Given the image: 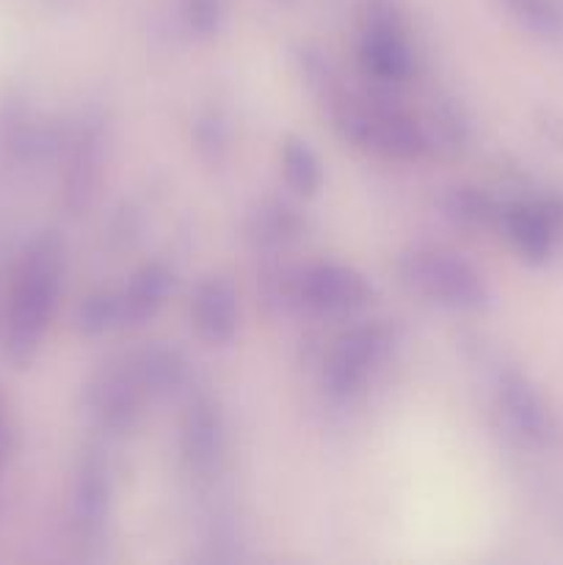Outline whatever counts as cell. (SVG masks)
<instances>
[{
	"label": "cell",
	"instance_id": "6da1fadb",
	"mask_svg": "<svg viewBox=\"0 0 563 565\" xmlns=\"http://www.w3.org/2000/svg\"><path fill=\"white\" fill-rule=\"evenodd\" d=\"M64 285V243L55 232L33 237L20 254L3 309V351L11 364L28 367L53 323Z\"/></svg>",
	"mask_w": 563,
	"mask_h": 565
},
{
	"label": "cell",
	"instance_id": "7a4b0ae2",
	"mask_svg": "<svg viewBox=\"0 0 563 565\" xmlns=\"http://www.w3.org/2000/svg\"><path fill=\"white\" fill-rule=\"evenodd\" d=\"M326 108L342 141L370 154L408 163V160H419L431 149L425 125L384 99L353 97L342 88Z\"/></svg>",
	"mask_w": 563,
	"mask_h": 565
},
{
	"label": "cell",
	"instance_id": "3957f363",
	"mask_svg": "<svg viewBox=\"0 0 563 565\" xmlns=\"http://www.w3.org/2000/svg\"><path fill=\"white\" fill-rule=\"evenodd\" d=\"M397 274L408 290L453 312H480L491 303L484 274L447 248H412L397 259Z\"/></svg>",
	"mask_w": 563,
	"mask_h": 565
},
{
	"label": "cell",
	"instance_id": "277c9868",
	"mask_svg": "<svg viewBox=\"0 0 563 565\" xmlns=\"http://www.w3.org/2000/svg\"><path fill=\"white\" fill-rule=\"evenodd\" d=\"M276 296L285 307L320 318H346L370 303L373 287L351 265L323 259L290 268L276 279Z\"/></svg>",
	"mask_w": 563,
	"mask_h": 565
},
{
	"label": "cell",
	"instance_id": "5b68a950",
	"mask_svg": "<svg viewBox=\"0 0 563 565\" xmlns=\"http://www.w3.org/2000/svg\"><path fill=\"white\" fill-rule=\"evenodd\" d=\"M395 345V334L386 323H359L340 334L323 362V390L334 401H351L364 390L370 375L384 364Z\"/></svg>",
	"mask_w": 563,
	"mask_h": 565
},
{
	"label": "cell",
	"instance_id": "8992f818",
	"mask_svg": "<svg viewBox=\"0 0 563 565\" xmlns=\"http://www.w3.org/2000/svg\"><path fill=\"white\" fill-rule=\"evenodd\" d=\"M359 64L381 86H403L414 77L417 58L392 0H370L368 25L359 39Z\"/></svg>",
	"mask_w": 563,
	"mask_h": 565
},
{
	"label": "cell",
	"instance_id": "52a82bcc",
	"mask_svg": "<svg viewBox=\"0 0 563 565\" xmlns=\"http://www.w3.org/2000/svg\"><path fill=\"white\" fill-rule=\"evenodd\" d=\"M147 401L149 392L138 379L130 356L105 364L83 390V406H86L88 417L108 436L130 434L141 419V408Z\"/></svg>",
	"mask_w": 563,
	"mask_h": 565
},
{
	"label": "cell",
	"instance_id": "ba28073f",
	"mask_svg": "<svg viewBox=\"0 0 563 565\" xmlns=\"http://www.w3.org/2000/svg\"><path fill=\"white\" fill-rule=\"evenodd\" d=\"M495 403L511 434L524 445L550 447L557 439V423L550 403L517 367H500L495 373Z\"/></svg>",
	"mask_w": 563,
	"mask_h": 565
},
{
	"label": "cell",
	"instance_id": "9c48e42d",
	"mask_svg": "<svg viewBox=\"0 0 563 565\" xmlns=\"http://www.w3.org/2000/svg\"><path fill=\"white\" fill-rule=\"evenodd\" d=\"M497 230L513 252L530 265H544L563 237V202L557 199H522L500 210Z\"/></svg>",
	"mask_w": 563,
	"mask_h": 565
},
{
	"label": "cell",
	"instance_id": "30bf717a",
	"mask_svg": "<svg viewBox=\"0 0 563 565\" xmlns=\"http://www.w3.org/2000/svg\"><path fill=\"white\" fill-rule=\"evenodd\" d=\"M114 508V475L97 450L81 458L70 491V530L77 544H97Z\"/></svg>",
	"mask_w": 563,
	"mask_h": 565
},
{
	"label": "cell",
	"instance_id": "8fae6325",
	"mask_svg": "<svg viewBox=\"0 0 563 565\" xmlns=\"http://www.w3.org/2000/svg\"><path fill=\"white\" fill-rule=\"evenodd\" d=\"M226 452L224 412L210 395L188 403L180 425V458L191 478H213Z\"/></svg>",
	"mask_w": 563,
	"mask_h": 565
},
{
	"label": "cell",
	"instance_id": "7c38bea8",
	"mask_svg": "<svg viewBox=\"0 0 563 565\" xmlns=\"http://www.w3.org/2000/svg\"><path fill=\"white\" fill-rule=\"evenodd\" d=\"M105 130L99 116H86L66 143V171H64V202L72 213H83L97 193L99 174H103Z\"/></svg>",
	"mask_w": 563,
	"mask_h": 565
},
{
	"label": "cell",
	"instance_id": "4fadbf2b",
	"mask_svg": "<svg viewBox=\"0 0 563 565\" xmlns=\"http://www.w3.org/2000/svg\"><path fill=\"white\" fill-rule=\"evenodd\" d=\"M191 326L199 340L224 348L235 340L241 326V301L226 276H204L191 292Z\"/></svg>",
	"mask_w": 563,
	"mask_h": 565
},
{
	"label": "cell",
	"instance_id": "5bb4252c",
	"mask_svg": "<svg viewBox=\"0 0 563 565\" xmlns=\"http://www.w3.org/2000/svg\"><path fill=\"white\" fill-rule=\"evenodd\" d=\"M171 290H174V274H171L169 265H141L119 290H114L121 329H132V326L152 320L163 309V303L169 301Z\"/></svg>",
	"mask_w": 563,
	"mask_h": 565
},
{
	"label": "cell",
	"instance_id": "9a60e30c",
	"mask_svg": "<svg viewBox=\"0 0 563 565\" xmlns=\"http://www.w3.org/2000/svg\"><path fill=\"white\" fill-rule=\"evenodd\" d=\"M130 359L138 379L147 386L149 397L174 395V392L182 390V384H185V359H182L180 351H174V348L155 342V345H147L141 348V351L130 353Z\"/></svg>",
	"mask_w": 563,
	"mask_h": 565
},
{
	"label": "cell",
	"instance_id": "2e32d148",
	"mask_svg": "<svg viewBox=\"0 0 563 565\" xmlns=\"http://www.w3.org/2000/svg\"><path fill=\"white\" fill-rule=\"evenodd\" d=\"M442 215L461 230H489L500 224L502 204L472 185L447 188L439 196Z\"/></svg>",
	"mask_w": 563,
	"mask_h": 565
},
{
	"label": "cell",
	"instance_id": "e0dca14e",
	"mask_svg": "<svg viewBox=\"0 0 563 565\" xmlns=\"http://www.w3.org/2000/svg\"><path fill=\"white\" fill-rule=\"evenodd\" d=\"M248 241L257 248H285L293 241H298L304 232V218L296 207L285 202H268L259 204L252 215H248Z\"/></svg>",
	"mask_w": 563,
	"mask_h": 565
},
{
	"label": "cell",
	"instance_id": "ac0fdd59",
	"mask_svg": "<svg viewBox=\"0 0 563 565\" xmlns=\"http://www.w3.org/2000/svg\"><path fill=\"white\" fill-rule=\"evenodd\" d=\"M279 169L285 185L298 199H312L323 185V163L312 143L298 136H287L279 147Z\"/></svg>",
	"mask_w": 563,
	"mask_h": 565
},
{
	"label": "cell",
	"instance_id": "d6986e66",
	"mask_svg": "<svg viewBox=\"0 0 563 565\" xmlns=\"http://www.w3.org/2000/svg\"><path fill=\"white\" fill-rule=\"evenodd\" d=\"M3 141L20 160H36L53 149V132L25 105H11L3 116Z\"/></svg>",
	"mask_w": 563,
	"mask_h": 565
},
{
	"label": "cell",
	"instance_id": "ffe728a7",
	"mask_svg": "<svg viewBox=\"0 0 563 565\" xmlns=\"http://www.w3.org/2000/svg\"><path fill=\"white\" fill-rule=\"evenodd\" d=\"M513 22L535 39H555L563 31V14L557 0H500Z\"/></svg>",
	"mask_w": 563,
	"mask_h": 565
},
{
	"label": "cell",
	"instance_id": "44dd1931",
	"mask_svg": "<svg viewBox=\"0 0 563 565\" xmlns=\"http://www.w3.org/2000/svg\"><path fill=\"white\" fill-rule=\"evenodd\" d=\"M75 326L83 337H103L110 331H119V312H116L114 290L92 292L83 298L75 312Z\"/></svg>",
	"mask_w": 563,
	"mask_h": 565
},
{
	"label": "cell",
	"instance_id": "7402d4cb",
	"mask_svg": "<svg viewBox=\"0 0 563 565\" xmlns=\"http://www.w3.org/2000/svg\"><path fill=\"white\" fill-rule=\"evenodd\" d=\"M191 136L193 143H196V152L208 163L219 166L226 158V152H230V125H226V119L219 110H202V114H196Z\"/></svg>",
	"mask_w": 563,
	"mask_h": 565
},
{
	"label": "cell",
	"instance_id": "603a6c76",
	"mask_svg": "<svg viewBox=\"0 0 563 565\" xmlns=\"http://www.w3.org/2000/svg\"><path fill=\"white\" fill-rule=\"evenodd\" d=\"M226 17V0H180V20L196 39H210L221 31Z\"/></svg>",
	"mask_w": 563,
	"mask_h": 565
},
{
	"label": "cell",
	"instance_id": "cb8c5ba5",
	"mask_svg": "<svg viewBox=\"0 0 563 565\" xmlns=\"http://www.w3.org/2000/svg\"><path fill=\"white\" fill-rule=\"evenodd\" d=\"M9 456H11V425H9V414H6L3 395H0V475H3Z\"/></svg>",
	"mask_w": 563,
	"mask_h": 565
},
{
	"label": "cell",
	"instance_id": "d4e9b609",
	"mask_svg": "<svg viewBox=\"0 0 563 565\" xmlns=\"http://www.w3.org/2000/svg\"><path fill=\"white\" fill-rule=\"evenodd\" d=\"M276 3H282V6H290L293 0H276Z\"/></svg>",
	"mask_w": 563,
	"mask_h": 565
}]
</instances>
